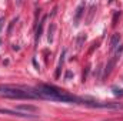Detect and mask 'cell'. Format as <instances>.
Masks as SVG:
<instances>
[{
    "mask_svg": "<svg viewBox=\"0 0 123 121\" xmlns=\"http://www.w3.org/2000/svg\"><path fill=\"white\" fill-rule=\"evenodd\" d=\"M119 16H120V11H116V13H115V16H113V22H112V24H113V26H116V24H117V19H119Z\"/></svg>",
    "mask_w": 123,
    "mask_h": 121,
    "instance_id": "12",
    "label": "cell"
},
{
    "mask_svg": "<svg viewBox=\"0 0 123 121\" xmlns=\"http://www.w3.org/2000/svg\"><path fill=\"white\" fill-rule=\"evenodd\" d=\"M3 22H4V19H3V17H0V31H1V26H3Z\"/></svg>",
    "mask_w": 123,
    "mask_h": 121,
    "instance_id": "14",
    "label": "cell"
},
{
    "mask_svg": "<svg viewBox=\"0 0 123 121\" xmlns=\"http://www.w3.org/2000/svg\"><path fill=\"white\" fill-rule=\"evenodd\" d=\"M43 23H44V19L39 23V27L36 29V41H39V38H40V36H42V30H43Z\"/></svg>",
    "mask_w": 123,
    "mask_h": 121,
    "instance_id": "9",
    "label": "cell"
},
{
    "mask_svg": "<svg viewBox=\"0 0 123 121\" xmlns=\"http://www.w3.org/2000/svg\"><path fill=\"white\" fill-rule=\"evenodd\" d=\"M0 97L6 98H42L36 87L20 84H0Z\"/></svg>",
    "mask_w": 123,
    "mask_h": 121,
    "instance_id": "2",
    "label": "cell"
},
{
    "mask_svg": "<svg viewBox=\"0 0 123 121\" xmlns=\"http://www.w3.org/2000/svg\"><path fill=\"white\" fill-rule=\"evenodd\" d=\"M119 41H120V36H119V34H113V37H112V40H110V49L115 50V49L119 46Z\"/></svg>",
    "mask_w": 123,
    "mask_h": 121,
    "instance_id": "6",
    "label": "cell"
},
{
    "mask_svg": "<svg viewBox=\"0 0 123 121\" xmlns=\"http://www.w3.org/2000/svg\"><path fill=\"white\" fill-rule=\"evenodd\" d=\"M83 104L89 107H96V108H113V110L123 108V104H119V103H100V101H90L86 98H83Z\"/></svg>",
    "mask_w": 123,
    "mask_h": 121,
    "instance_id": "3",
    "label": "cell"
},
{
    "mask_svg": "<svg viewBox=\"0 0 123 121\" xmlns=\"http://www.w3.org/2000/svg\"><path fill=\"white\" fill-rule=\"evenodd\" d=\"M36 90L39 91L40 97L44 100H50V101H62V103H72V104H83V98L76 97L67 91L57 88L55 86H49V84H39L36 87Z\"/></svg>",
    "mask_w": 123,
    "mask_h": 121,
    "instance_id": "1",
    "label": "cell"
},
{
    "mask_svg": "<svg viewBox=\"0 0 123 121\" xmlns=\"http://www.w3.org/2000/svg\"><path fill=\"white\" fill-rule=\"evenodd\" d=\"M53 31H55V24H52V26H50V29H49V36H47V38H49V41H50V43L53 41Z\"/></svg>",
    "mask_w": 123,
    "mask_h": 121,
    "instance_id": "11",
    "label": "cell"
},
{
    "mask_svg": "<svg viewBox=\"0 0 123 121\" xmlns=\"http://www.w3.org/2000/svg\"><path fill=\"white\" fill-rule=\"evenodd\" d=\"M1 114H10V116H16V117H25V118H36V116L29 114V113H20V111H12V110H4L0 108Z\"/></svg>",
    "mask_w": 123,
    "mask_h": 121,
    "instance_id": "4",
    "label": "cell"
},
{
    "mask_svg": "<svg viewBox=\"0 0 123 121\" xmlns=\"http://www.w3.org/2000/svg\"><path fill=\"white\" fill-rule=\"evenodd\" d=\"M60 57H62V59H60V63H59V66H57V70H56V78L60 76V70H62V66H63V57H64V53L62 54Z\"/></svg>",
    "mask_w": 123,
    "mask_h": 121,
    "instance_id": "10",
    "label": "cell"
},
{
    "mask_svg": "<svg viewBox=\"0 0 123 121\" xmlns=\"http://www.w3.org/2000/svg\"><path fill=\"white\" fill-rule=\"evenodd\" d=\"M17 110L27 111L29 114H30V113H36V111H37V108H36L34 105H19V107H17Z\"/></svg>",
    "mask_w": 123,
    "mask_h": 121,
    "instance_id": "7",
    "label": "cell"
},
{
    "mask_svg": "<svg viewBox=\"0 0 123 121\" xmlns=\"http://www.w3.org/2000/svg\"><path fill=\"white\" fill-rule=\"evenodd\" d=\"M115 95H123V88H113Z\"/></svg>",
    "mask_w": 123,
    "mask_h": 121,
    "instance_id": "13",
    "label": "cell"
},
{
    "mask_svg": "<svg viewBox=\"0 0 123 121\" xmlns=\"http://www.w3.org/2000/svg\"><path fill=\"white\" fill-rule=\"evenodd\" d=\"M83 10H85V6H83V4L77 7V10H76V16H74V24H77L79 19L82 17V13H83Z\"/></svg>",
    "mask_w": 123,
    "mask_h": 121,
    "instance_id": "8",
    "label": "cell"
},
{
    "mask_svg": "<svg viewBox=\"0 0 123 121\" xmlns=\"http://www.w3.org/2000/svg\"><path fill=\"white\" fill-rule=\"evenodd\" d=\"M120 51H122V49L112 57V60L107 63V66H106V68H105V77H107L110 73H112V70H113V67H115V64H116V61H117V59H119V54H120Z\"/></svg>",
    "mask_w": 123,
    "mask_h": 121,
    "instance_id": "5",
    "label": "cell"
}]
</instances>
